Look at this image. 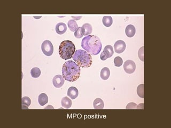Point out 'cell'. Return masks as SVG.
I'll return each instance as SVG.
<instances>
[{
  "instance_id": "cell-26",
  "label": "cell",
  "mask_w": 171,
  "mask_h": 128,
  "mask_svg": "<svg viewBox=\"0 0 171 128\" xmlns=\"http://www.w3.org/2000/svg\"><path fill=\"white\" fill-rule=\"evenodd\" d=\"M137 105L133 103H130L129 104L127 105L126 109H137Z\"/></svg>"
},
{
  "instance_id": "cell-15",
  "label": "cell",
  "mask_w": 171,
  "mask_h": 128,
  "mask_svg": "<svg viewBox=\"0 0 171 128\" xmlns=\"http://www.w3.org/2000/svg\"><path fill=\"white\" fill-rule=\"evenodd\" d=\"M38 101L41 106H44L48 102V97L46 94H41L39 96Z\"/></svg>"
},
{
  "instance_id": "cell-22",
  "label": "cell",
  "mask_w": 171,
  "mask_h": 128,
  "mask_svg": "<svg viewBox=\"0 0 171 128\" xmlns=\"http://www.w3.org/2000/svg\"><path fill=\"white\" fill-rule=\"evenodd\" d=\"M31 104V100L30 98L28 97H24L22 98V106L24 107H28L30 106Z\"/></svg>"
},
{
  "instance_id": "cell-6",
  "label": "cell",
  "mask_w": 171,
  "mask_h": 128,
  "mask_svg": "<svg viewBox=\"0 0 171 128\" xmlns=\"http://www.w3.org/2000/svg\"><path fill=\"white\" fill-rule=\"evenodd\" d=\"M113 47L110 45H108L104 47V50L100 56V58L102 61H105L107 59L113 56Z\"/></svg>"
},
{
  "instance_id": "cell-3",
  "label": "cell",
  "mask_w": 171,
  "mask_h": 128,
  "mask_svg": "<svg viewBox=\"0 0 171 128\" xmlns=\"http://www.w3.org/2000/svg\"><path fill=\"white\" fill-rule=\"evenodd\" d=\"M72 58L75 63L81 67H89L92 64V56L85 50L79 49L75 51Z\"/></svg>"
},
{
  "instance_id": "cell-21",
  "label": "cell",
  "mask_w": 171,
  "mask_h": 128,
  "mask_svg": "<svg viewBox=\"0 0 171 128\" xmlns=\"http://www.w3.org/2000/svg\"><path fill=\"white\" fill-rule=\"evenodd\" d=\"M137 94L141 98H144V84L139 85L137 88Z\"/></svg>"
},
{
  "instance_id": "cell-20",
  "label": "cell",
  "mask_w": 171,
  "mask_h": 128,
  "mask_svg": "<svg viewBox=\"0 0 171 128\" xmlns=\"http://www.w3.org/2000/svg\"><path fill=\"white\" fill-rule=\"evenodd\" d=\"M32 77L33 78H38L41 75V71L38 67L33 68L31 71Z\"/></svg>"
},
{
  "instance_id": "cell-9",
  "label": "cell",
  "mask_w": 171,
  "mask_h": 128,
  "mask_svg": "<svg viewBox=\"0 0 171 128\" xmlns=\"http://www.w3.org/2000/svg\"><path fill=\"white\" fill-rule=\"evenodd\" d=\"M65 80L61 75H57L53 78L52 83L55 88H61L64 84Z\"/></svg>"
},
{
  "instance_id": "cell-24",
  "label": "cell",
  "mask_w": 171,
  "mask_h": 128,
  "mask_svg": "<svg viewBox=\"0 0 171 128\" xmlns=\"http://www.w3.org/2000/svg\"><path fill=\"white\" fill-rule=\"evenodd\" d=\"M74 36L77 39H80V38L82 37L83 34H82L81 27H78V29L75 30V33H74Z\"/></svg>"
},
{
  "instance_id": "cell-11",
  "label": "cell",
  "mask_w": 171,
  "mask_h": 128,
  "mask_svg": "<svg viewBox=\"0 0 171 128\" xmlns=\"http://www.w3.org/2000/svg\"><path fill=\"white\" fill-rule=\"evenodd\" d=\"M67 30L66 24L63 23H59L56 26V31L57 34L62 35L64 34Z\"/></svg>"
},
{
  "instance_id": "cell-2",
  "label": "cell",
  "mask_w": 171,
  "mask_h": 128,
  "mask_svg": "<svg viewBox=\"0 0 171 128\" xmlns=\"http://www.w3.org/2000/svg\"><path fill=\"white\" fill-rule=\"evenodd\" d=\"M80 67L74 61H68L63 66V76L65 80L68 82L77 81L80 77Z\"/></svg>"
},
{
  "instance_id": "cell-16",
  "label": "cell",
  "mask_w": 171,
  "mask_h": 128,
  "mask_svg": "<svg viewBox=\"0 0 171 128\" xmlns=\"http://www.w3.org/2000/svg\"><path fill=\"white\" fill-rule=\"evenodd\" d=\"M110 71L109 68L108 67H104L103 68L101 72V78L103 80H108L110 77Z\"/></svg>"
},
{
  "instance_id": "cell-12",
  "label": "cell",
  "mask_w": 171,
  "mask_h": 128,
  "mask_svg": "<svg viewBox=\"0 0 171 128\" xmlns=\"http://www.w3.org/2000/svg\"><path fill=\"white\" fill-rule=\"evenodd\" d=\"M82 33L83 35H89L92 34V25L88 23L83 24L82 27Z\"/></svg>"
},
{
  "instance_id": "cell-25",
  "label": "cell",
  "mask_w": 171,
  "mask_h": 128,
  "mask_svg": "<svg viewBox=\"0 0 171 128\" xmlns=\"http://www.w3.org/2000/svg\"><path fill=\"white\" fill-rule=\"evenodd\" d=\"M139 57L140 59V60L142 61H144V47H142L139 50L138 52Z\"/></svg>"
},
{
  "instance_id": "cell-4",
  "label": "cell",
  "mask_w": 171,
  "mask_h": 128,
  "mask_svg": "<svg viewBox=\"0 0 171 128\" xmlns=\"http://www.w3.org/2000/svg\"><path fill=\"white\" fill-rule=\"evenodd\" d=\"M75 51V47L72 41H63L59 47V54L63 59L68 60L72 58Z\"/></svg>"
},
{
  "instance_id": "cell-7",
  "label": "cell",
  "mask_w": 171,
  "mask_h": 128,
  "mask_svg": "<svg viewBox=\"0 0 171 128\" xmlns=\"http://www.w3.org/2000/svg\"><path fill=\"white\" fill-rule=\"evenodd\" d=\"M124 71L128 74H132L136 70V65L133 61L131 60L126 61L123 64Z\"/></svg>"
},
{
  "instance_id": "cell-8",
  "label": "cell",
  "mask_w": 171,
  "mask_h": 128,
  "mask_svg": "<svg viewBox=\"0 0 171 128\" xmlns=\"http://www.w3.org/2000/svg\"><path fill=\"white\" fill-rule=\"evenodd\" d=\"M126 43L125 42L122 40H118L114 44V51L117 54H121L126 49Z\"/></svg>"
},
{
  "instance_id": "cell-14",
  "label": "cell",
  "mask_w": 171,
  "mask_h": 128,
  "mask_svg": "<svg viewBox=\"0 0 171 128\" xmlns=\"http://www.w3.org/2000/svg\"><path fill=\"white\" fill-rule=\"evenodd\" d=\"M94 108L96 109H102L104 108V104L102 100L100 98H96L93 103Z\"/></svg>"
},
{
  "instance_id": "cell-1",
  "label": "cell",
  "mask_w": 171,
  "mask_h": 128,
  "mask_svg": "<svg viewBox=\"0 0 171 128\" xmlns=\"http://www.w3.org/2000/svg\"><path fill=\"white\" fill-rule=\"evenodd\" d=\"M81 47L89 54L94 56L99 54L102 45L99 37L94 35H89L82 39Z\"/></svg>"
},
{
  "instance_id": "cell-19",
  "label": "cell",
  "mask_w": 171,
  "mask_h": 128,
  "mask_svg": "<svg viewBox=\"0 0 171 128\" xmlns=\"http://www.w3.org/2000/svg\"><path fill=\"white\" fill-rule=\"evenodd\" d=\"M68 25L69 29L72 32H75V30H77L78 29V24H77L75 20H69Z\"/></svg>"
},
{
  "instance_id": "cell-23",
  "label": "cell",
  "mask_w": 171,
  "mask_h": 128,
  "mask_svg": "<svg viewBox=\"0 0 171 128\" xmlns=\"http://www.w3.org/2000/svg\"><path fill=\"white\" fill-rule=\"evenodd\" d=\"M114 64L116 67H120L123 64V61L120 57H116L114 59Z\"/></svg>"
},
{
  "instance_id": "cell-10",
  "label": "cell",
  "mask_w": 171,
  "mask_h": 128,
  "mask_svg": "<svg viewBox=\"0 0 171 128\" xmlns=\"http://www.w3.org/2000/svg\"><path fill=\"white\" fill-rule=\"evenodd\" d=\"M79 94V91L77 88L72 87L68 89V96L72 99H75L78 97Z\"/></svg>"
},
{
  "instance_id": "cell-17",
  "label": "cell",
  "mask_w": 171,
  "mask_h": 128,
  "mask_svg": "<svg viewBox=\"0 0 171 128\" xmlns=\"http://www.w3.org/2000/svg\"><path fill=\"white\" fill-rule=\"evenodd\" d=\"M62 107L66 109H68L71 107L72 105V101L70 99H69L67 97H65L62 98L61 101Z\"/></svg>"
},
{
  "instance_id": "cell-13",
  "label": "cell",
  "mask_w": 171,
  "mask_h": 128,
  "mask_svg": "<svg viewBox=\"0 0 171 128\" xmlns=\"http://www.w3.org/2000/svg\"><path fill=\"white\" fill-rule=\"evenodd\" d=\"M125 33L128 37H133L136 33L135 27L133 25H128L126 28Z\"/></svg>"
},
{
  "instance_id": "cell-5",
  "label": "cell",
  "mask_w": 171,
  "mask_h": 128,
  "mask_svg": "<svg viewBox=\"0 0 171 128\" xmlns=\"http://www.w3.org/2000/svg\"><path fill=\"white\" fill-rule=\"evenodd\" d=\"M41 49L43 53L47 56H51L54 52V47L50 41H43L41 45Z\"/></svg>"
},
{
  "instance_id": "cell-18",
  "label": "cell",
  "mask_w": 171,
  "mask_h": 128,
  "mask_svg": "<svg viewBox=\"0 0 171 128\" xmlns=\"http://www.w3.org/2000/svg\"><path fill=\"white\" fill-rule=\"evenodd\" d=\"M102 22L105 27H110L113 23L112 18L111 16H104L103 18Z\"/></svg>"
}]
</instances>
